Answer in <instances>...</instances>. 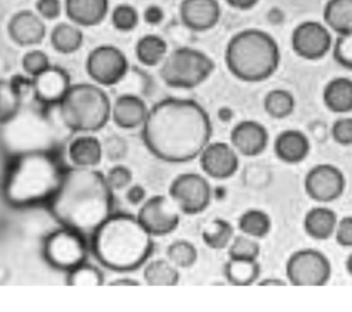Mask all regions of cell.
I'll list each match as a JSON object with an SVG mask.
<instances>
[{"label":"cell","mask_w":352,"mask_h":312,"mask_svg":"<svg viewBox=\"0 0 352 312\" xmlns=\"http://www.w3.org/2000/svg\"><path fill=\"white\" fill-rule=\"evenodd\" d=\"M148 151L161 161L182 164L198 158L212 137V121L195 100L166 98L155 103L142 125Z\"/></svg>","instance_id":"obj_1"},{"label":"cell","mask_w":352,"mask_h":312,"mask_svg":"<svg viewBox=\"0 0 352 312\" xmlns=\"http://www.w3.org/2000/svg\"><path fill=\"white\" fill-rule=\"evenodd\" d=\"M59 225L92 235L113 214V190L106 176L94 168H66L62 181L48 201Z\"/></svg>","instance_id":"obj_2"},{"label":"cell","mask_w":352,"mask_h":312,"mask_svg":"<svg viewBox=\"0 0 352 312\" xmlns=\"http://www.w3.org/2000/svg\"><path fill=\"white\" fill-rule=\"evenodd\" d=\"M65 169L58 153L50 148L19 151L6 166L1 197L15 209L48 203L62 181Z\"/></svg>","instance_id":"obj_3"},{"label":"cell","mask_w":352,"mask_h":312,"mask_svg":"<svg viewBox=\"0 0 352 312\" xmlns=\"http://www.w3.org/2000/svg\"><path fill=\"white\" fill-rule=\"evenodd\" d=\"M153 235L138 217L113 213L91 235L95 258L116 272H129L142 267L151 256Z\"/></svg>","instance_id":"obj_4"},{"label":"cell","mask_w":352,"mask_h":312,"mask_svg":"<svg viewBox=\"0 0 352 312\" xmlns=\"http://www.w3.org/2000/svg\"><path fill=\"white\" fill-rule=\"evenodd\" d=\"M280 51L276 40L264 30L245 29L227 44L226 65L239 80L257 82L271 77L278 69Z\"/></svg>","instance_id":"obj_5"},{"label":"cell","mask_w":352,"mask_h":312,"mask_svg":"<svg viewBox=\"0 0 352 312\" xmlns=\"http://www.w3.org/2000/svg\"><path fill=\"white\" fill-rule=\"evenodd\" d=\"M60 120L72 132L91 133L102 129L111 117L107 93L95 84H72L58 103Z\"/></svg>","instance_id":"obj_6"},{"label":"cell","mask_w":352,"mask_h":312,"mask_svg":"<svg viewBox=\"0 0 352 312\" xmlns=\"http://www.w3.org/2000/svg\"><path fill=\"white\" fill-rule=\"evenodd\" d=\"M213 70L214 62L205 52L180 47L164 58L160 76L169 87L190 89L202 84Z\"/></svg>","instance_id":"obj_7"},{"label":"cell","mask_w":352,"mask_h":312,"mask_svg":"<svg viewBox=\"0 0 352 312\" xmlns=\"http://www.w3.org/2000/svg\"><path fill=\"white\" fill-rule=\"evenodd\" d=\"M88 245L85 235L60 225L50 232L43 243V256L45 261L56 269L70 271L87 260Z\"/></svg>","instance_id":"obj_8"},{"label":"cell","mask_w":352,"mask_h":312,"mask_svg":"<svg viewBox=\"0 0 352 312\" xmlns=\"http://www.w3.org/2000/svg\"><path fill=\"white\" fill-rule=\"evenodd\" d=\"M286 276L294 286H323L331 276V264L318 249H300L290 254Z\"/></svg>","instance_id":"obj_9"},{"label":"cell","mask_w":352,"mask_h":312,"mask_svg":"<svg viewBox=\"0 0 352 312\" xmlns=\"http://www.w3.org/2000/svg\"><path fill=\"white\" fill-rule=\"evenodd\" d=\"M169 197L175 201L182 213L198 214L209 206L213 188L202 175L186 172L172 180Z\"/></svg>","instance_id":"obj_10"},{"label":"cell","mask_w":352,"mask_h":312,"mask_svg":"<svg viewBox=\"0 0 352 312\" xmlns=\"http://www.w3.org/2000/svg\"><path fill=\"white\" fill-rule=\"evenodd\" d=\"M125 54L114 45H99L87 58V71L99 85H116L128 74Z\"/></svg>","instance_id":"obj_11"},{"label":"cell","mask_w":352,"mask_h":312,"mask_svg":"<svg viewBox=\"0 0 352 312\" xmlns=\"http://www.w3.org/2000/svg\"><path fill=\"white\" fill-rule=\"evenodd\" d=\"M180 213L170 197L153 195L140 206L138 219L153 236H164L177 228Z\"/></svg>","instance_id":"obj_12"},{"label":"cell","mask_w":352,"mask_h":312,"mask_svg":"<svg viewBox=\"0 0 352 312\" xmlns=\"http://www.w3.org/2000/svg\"><path fill=\"white\" fill-rule=\"evenodd\" d=\"M304 188L309 198L318 202H331L342 195L345 177L340 168L331 164L312 166L304 179Z\"/></svg>","instance_id":"obj_13"},{"label":"cell","mask_w":352,"mask_h":312,"mask_svg":"<svg viewBox=\"0 0 352 312\" xmlns=\"http://www.w3.org/2000/svg\"><path fill=\"white\" fill-rule=\"evenodd\" d=\"M293 51L304 59L323 58L333 47L329 27L316 21H305L297 25L292 33Z\"/></svg>","instance_id":"obj_14"},{"label":"cell","mask_w":352,"mask_h":312,"mask_svg":"<svg viewBox=\"0 0 352 312\" xmlns=\"http://www.w3.org/2000/svg\"><path fill=\"white\" fill-rule=\"evenodd\" d=\"M202 170L213 179H228L239 166L238 151L226 142H209L199 154Z\"/></svg>","instance_id":"obj_15"},{"label":"cell","mask_w":352,"mask_h":312,"mask_svg":"<svg viewBox=\"0 0 352 312\" xmlns=\"http://www.w3.org/2000/svg\"><path fill=\"white\" fill-rule=\"evenodd\" d=\"M32 78V91L36 99L45 106L58 104L72 87L69 73L59 66H50Z\"/></svg>","instance_id":"obj_16"},{"label":"cell","mask_w":352,"mask_h":312,"mask_svg":"<svg viewBox=\"0 0 352 312\" xmlns=\"http://www.w3.org/2000/svg\"><path fill=\"white\" fill-rule=\"evenodd\" d=\"M267 128L254 120L239 121L230 133L231 146L242 155L253 157L263 153L268 144Z\"/></svg>","instance_id":"obj_17"},{"label":"cell","mask_w":352,"mask_h":312,"mask_svg":"<svg viewBox=\"0 0 352 312\" xmlns=\"http://www.w3.org/2000/svg\"><path fill=\"white\" fill-rule=\"evenodd\" d=\"M220 4L217 0H183L180 18L183 23L197 32L213 27L220 19Z\"/></svg>","instance_id":"obj_18"},{"label":"cell","mask_w":352,"mask_h":312,"mask_svg":"<svg viewBox=\"0 0 352 312\" xmlns=\"http://www.w3.org/2000/svg\"><path fill=\"white\" fill-rule=\"evenodd\" d=\"M8 33L11 38L22 47L36 45L45 37V25L38 14L22 10L11 18Z\"/></svg>","instance_id":"obj_19"},{"label":"cell","mask_w":352,"mask_h":312,"mask_svg":"<svg viewBox=\"0 0 352 312\" xmlns=\"http://www.w3.org/2000/svg\"><path fill=\"white\" fill-rule=\"evenodd\" d=\"M147 114L148 109L144 100L136 93L125 92L111 104V118L117 126L124 129L142 126Z\"/></svg>","instance_id":"obj_20"},{"label":"cell","mask_w":352,"mask_h":312,"mask_svg":"<svg viewBox=\"0 0 352 312\" xmlns=\"http://www.w3.org/2000/svg\"><path fill=\"white\" fill-rule=\"evenodd\" d=\"M308 136L297 129H286L278 133L274 142L275 155L286 164H297L304 161L309 154Z\"/></svg>","instance_id":"obj_21"},{"label":"cell","mask_w":352,"mask_h":312,"mask_svg":"<svg viewBox=\"0 0 352 312\" xmlns=\"http://www.w3.org/2000/svg\"><path fill=\"white\" fill-rule=\"evenodd\" d=\"M69 19L81 26L100 23L109 10V0H65Z\"/></svg>","instance_id":"obj_22"},{"label":"cell","mask_w":352,"mask_h":312,"mask_svg":"<svg viewBox=\"0 0 352 312\" xmlns=\"http://www.w3.org/2000/svg\"><path fill=\"white\" fill-rule=\"evenodd\" d=\"M67 155L73 166L95 168L103 158V146L98 137L81 135L70 142Z\"/></svg>","instance_id":"obj_23"},{"label":"cell","mask_w":352,"mask_h":312,"mask_svg":"<svg viewBox=\"0 0 352 312\" xmlns=\"http://www.w3.org/2000/svg\"><path fill=\"white\" fill-rule=\"evenodd\" d=\"M337 223L338 217L333 209L316 206L307 212L304 217V230L311 238L324 241L334 234Z\"/></svg>","instance_id":"obj_24"},{"label":"cell","mask_w":352,"mask_h":312,"mask_svg":"<svg viewBox=\"0 0 352 312\" xmlns=\"http://www.w3.org/2000/svg\"><path fill=\"white\" fill-rule=\"evenodd\" d=\"M323 103L333 113L352 111V80L336 77L323 89Z\"/></svg>","instance_id":"obj_25"},{"label":"cell","mask_w":352,"mask_h":312,"mask_svg":"<svg viewBox=\"0 0 352 312\" xmlns=\"http://www.w3.org/2000/svg\"><path fill=\"white\" fill-rule=\"evenodd\" d=\"M323 19L337 34L352 33V0H329L323 10Z\"/></svg>","instance_id":"obj_26"},{"label":"cell","mask_w":352,"mask_h":312,"mask_svg":"<svg viewBox=\"0 0 352 312\" xmlns=\"http://www.w3.org/2000/svg\"><path fill=\"white\" fill-rule=\"evenodd\" d=\"M260 264L257 260L230 258L224 265V276L234 286H249L257 282Z\"/></svg>","instance_id":"obj_27"},{"label":"cell","mask_w":352,"mask_h":312,"mask_svg":"<svg viewBox=\"0 0 352 312\" xmlns=\"http://www.w3.org/2000/svg\"><path fill=\"white\" fill-rule=\"evenodd\" d=\"M144 282L150 286H175L179 283V268L168 258L150 261L143 271Z\"/></svg>","instance_id":"obj_28"},{"label":"cell","mask_w":352,"mask_h":312,"mask_svg":"<svg viewBox=\"0 0 352 312\" xmlns=\"http://www.w3.org/2000/svg\"><path fill=\"white\" fill-rule=\"evenodd\" d=\"M84 41V34L74 23H58L51 32V44L60 54L76 52Z\"/></svg>","instance_id":"obj_29"},{"label":"cell","mask_w":352,"mask_h":312,"mask_svg":"<svg viewBox=\"0 0 352 312\" xmlns=\"http://www.w3.org/2000/svg\"><path fill=\"white\" fill-rule=\"evenodd\" d=\"M135 52L140 63L146 66H155L166 56L168 45L162 37L157 34H146L136 43Z\"/></svg>","instance_id":"obj_30"},{"label":"cell","mask_w":352,"mask_h":312,"mask_svg":"<svg viewBox=\"0 0 352 312\" xmlns=\"http://www.w3.org/2000/svg\"><path fill=\"white\" fill-rule=\"evenodd\" d=\"M22 93L14 87L11 80L0 78V125L16 117L22 104Z\"/></svg>","instance_id":"obj_31"},{"label":"cell","mask_w":352,"mask_h":312,"mask_svg":"<svg viewBox=\"0 0 352 312\" xmlns=\"http://www.w3.org/2000/svg\"><path fill=\"white\" fill-rule=\"evenodd\" d=\"M239 230L252 238H264L271 230V217L261 209H248L238 220Z\"/></svg>","instance_id":"obj_32"},{"label":"cell","mask_w":352,"mask_h":312,"mask_svg":"<svg viewBox=\"0 0 352 312\" xmlns=\"http://www.w3.org/2000/svg\"><path fill=\"white\" fill-rule=\"evenodd\" d=\"M232 238L234 227L224 219H214L202 230V239L210 249H224L231 243Z\"/></svg>","instance_id":"obj_33"},{"label":"cell","mask_w":352,"mask_h":312,"mask_svg":"<svg viewBox=\"0 0 352 312\" xmlns=\"http://www.w3.org/2000/svg\"><path fill=\"white\" fill-rule=\"evenodd\" d=\"M294 96L286 89H272L264 98V109L274 118H285L294 110Z\"/></svg>","instance_id":"obj_34"},{"label":"cell","mask_w":352,"mask_h":312,"mask_svg":"<svg viewBox=\"0 0 352 312\" xmlns=\"http://www.w3.org/2000/svg\"><path fill=\"white\" fill-rule=\"evenodd\" d=\"M103 282L104 276L102 271L87 261L67 271L66 276V283L69 286H100Z\"/></svg>","instance_id":"obj_35"},{"label":"cell","mask_w":352,"mask_h":312,"mask_svg":"<svg viewBox=\"0 0 352 312\" xmlns=\"http://www.w3.org/2000/svg\"><path fill=\"white\" fill-rule=\"evenodd\" d=\"M166 258L177 268H188L195 264L198 258V252L191 242L186 239H179L172 242L166 247Z\"/></svg>","instance_id":"obj_36"},{"label":"cell","mask_w":352,"mask_h":312,"mask_svg":"<svg viewBox=\"0 0 352 312\" xmlns=\"http://www.w3.org/2000/svg\"><path fill=\"white\" fill-rule=\"evenodd\" d=\"M256 238L249 235H236L228 245V257L238 260H257L260 254V245Z\"/></svg>","instance_id":"obj_37"},{"label":"cell","mask_w":352,"mask_h":312,"mask_svg":"<svg viewBox=\"0 0 352 312\" xmlns=\"http://www.w3.org/2000/svg\"><path fill=\"white\" fill-rule=\"evenodd\" d=\"M113 26L121 32H129L139 23V14L131 4H118L111 12Z\"/></svg>","instance_id":"obj_38"},{"label":"cell","mask_w":352,"mask_h":312,"mask_svg":"<svg viewBox=\"0 0 352 312\" xmlns=\"http://www.w3.org/2000/svg\"><path fill=\"white\" fill-rule=\"evenodd\" d=\"M50 66L51 63H50L48 55L40 49H32L26 52L22 58V67L26 71V74L30 77L40 74Z\"/></svg>","instance_id":"obj_39"},{"label":"cell","mask_w":352,"mask_h":312,"mask_svg":"<svg viewBox=\"0 0 352 312\" xmlns=\"http://www.w3.org/2000/svg\"><path fill=\"white\" fill-rule=\"evenodd\" d=\"M333 56L341 66L352 69V33L337 36L333 43Z\"/></svg>","instance_id":"obj_40"},{"label":"cell","mask_w":352,"mask_h":312,"mask_svg":"<svg viewBox=\"0 0 352 312\" xmlns=\"http://www.w3.org/2000/svg\"><path fill=\"white\" fill-rule=\"evenodd\" d=\"M106 181L110 186V188L114 190H124L126 188L132 181V172L125 165H114L109 169V172L104 175Z\"/></svg>","instance_id":"obj_41"},{"label":"cell","mask_w":352,"mask_h":312,"mask_svg":"<svg viewBox=\"0 0 352 312\" xmlns=\"http://www.w3.org/2000/svg\"><path fill=\"white\" fill-rule=\"evenodd\" d=\"M103 155H106L110 161H120L126 155L128 146L125 140L118 135H110L102 142Z\"/></svg>","instance_id":"obj_42"},{"label":"cell","mask_w":352,"mask_h":312,"mask_svg":"<svg viewBox=\"0 0 352 312\" xmlns=\"http://www.w3.org/2000/svg\"><path fill=\"white\" fill-rule=\"evenodd\" d=\"M330 135L338 144H352V117H342L336 120L330 128Z\"/></svg>","instance_id":"obj_43"},{"label":"cell","mask_w":352,"mask_h":312,"mask_svg":"<svg viewBox=\"0 0 352 312\" xmlns=\"http://www.w3.org/2000/svg\"><path fill=\"white\" fill-rule=\"evenodd\" d=\"M334 235L338 245L352 247V216H345L338 220Z\"/></svg>","instance_id":"obj_44"},{"label":"cell","mask_w":352,"mask_h":312,"mask_svg":"<svg viewBox=\"0 0 352 312\" xmlns=\"http://www.w3.org/2000/svg\"><path fill=\"white\" fill-rule=\"evenodd\" d=\"M36 10L40 16L45 19H55L60 14L62 4L60 0H37Z\"/></svg>","instance_id":"obj_45"},{"label":"cell","mask_w":352,"mask_h":312,"mask_svg":"<svg viewBox=\"0 0 352 312\" xmlns=\"http://www.w3.org/2000/svg\"><path fill=\"white\" fill-rule=\"evenodd\" d=\"M125 199L131 205H140L146 201V190L140 184H129L125 191Z\"/></svg>","instance_id":"obj_46"},{"label":"cell","mask_w":352,"mask_h":312,"mask_svg":"<svg viewBox=\"0 0 352 312\" xmlns=\"http://www.w3.org/2000/svg\"><path fill=\"white\" fill-rule=\"evenodd\" d=\"M143 18L148 25H158L164 19V11L160 5L151 4L144 10Z\"/></svg>","instance_id":"obj_47"},{"label":"cell","mask_w":352,"mask_h":312,"mask_svg":"<svg viewBox=\"0 0 352 312\" xmlns=\"http://www.w3.org/2000/svg\"><path fill=\"white\" fill-rule=\"evenodd\" d=\"M231 7L238 10H249L257 4L258 0H226Z\"/></svg>","instance_id":"obj_48"},{"label":"cell","mask_w":352,"mask_h":312,"mask_svg":"<svg viewBox=\"0 0 352 312\" xmlns=\"http://www.w3.org/2000/svg\"><path fill=\"white\" fill-rule=\"evenodd\" d=\"M140 282L132 278H117L113 279L111 282H109V286H139Z\"/></svg>","instance_id":"obj_49"},{"label":"cell","mask_w":352,"mask_h":312,"mask_svg":"<svg viewBox=\"0 0 352 312\" xmlns=\"http://www.w3.org/2000/svg\"><path fill=\"white\" fill-rule=\"evenodd\" d=\"M217 117H219V120L220 121H223V122H228V121H231V118L234 117V113H232V110L230 109V107H220L219 110H217Z\"/></svg>","instance_id":"obj_50"},{"label":"cell","mask_w":352,"mask_h":312,"mask_svg":"<svg viewBox=\"0 0 352 312\" xmlns=\"http://www.w3.org/2000/svg\"><path fill=\"white\" fill-rule=\"evenodd\" d=\"M270 285L282 286V285H286V283L280 279H276V278H267V279H263V280L258 282V286H270Z\"/></svg>","instance_id":"obj_51"},{"label":"cell","mask_w":352,"mask_h":312,"mask_svg":"<svg viewBox=\"0 0 352 312\" xmlns=\"http://www.w3.org/2000/svg\"><path fill=\"white\" fill-rule=\"evenodd\" d=\"M224 195H226V190H224L223 187H216V188L213 190V197H216L217 199L223 198Z\"/></svg>","instance_id":"obj_52"},{"label":"cell","mask_w":352,"mask_h":312,"mask_svg":"<svg viewBox=\"0 0 352 312\" xmlns=\"http://www.w3.org/2000/svg\"><path fill=\"white\" fill-rule=\"evenodd\" d=\"M345 268L346 271L349 272V275H352V253L346 257V261H345Z\"/></svg>","instance_id":"obj_53"}]
</instances>
